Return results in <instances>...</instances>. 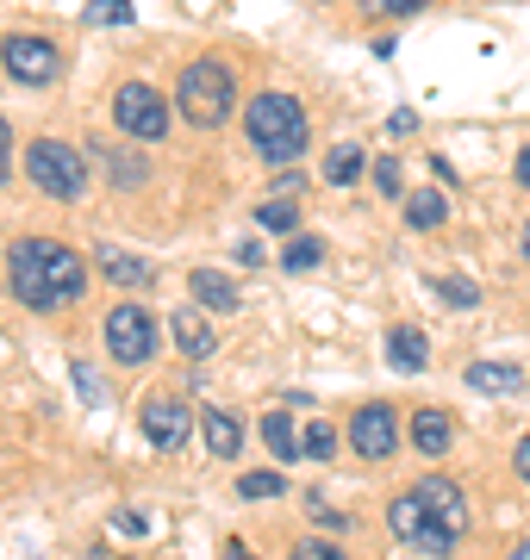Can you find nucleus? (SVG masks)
Instances as JSON below:
<instances>
[{
	"mask_svg": "<svg viewBox=\"0 0 530 560\" xmlns=\"http://www.w3.org/2000/svg\"><path fill=\"white\" fill-rule=\"evenodd\" d=\"M7 287L25 312H57L88 293V261L57 237H20L7 249Z\"/></svg>",
	"mask_w": 530,
	"mask_h": 560,
	"instance_id": "f257e3e1",
	"label": "nucleus"
},
{
	"mask_svg": "<svg viewBox=\"0 0 530 560\" xmlns=\"http://www.w3.org/2000/svg\"><path fill=\"white\" fill-rule=\"evenodd\" d=\"M244 131H250V143H256V156H263L268 168H287V162L312 143V119L293 94H256L250 113H244Z\"/></svg>",
	"mask_w": 530,
	"mask_h": 560,
	"instance_id": "f03ea898",
	"label": "nucleus"
},
{
	"mask_svg": "<svg viewBox=\"0 0 530 560\" xmlns=\"http://www.w3.org/2000/svg\"><path fill=\"white\" fill-rule=\"evenodd\" d=\"M175 106H182L187 125H200V131H219L231 119V106H238V81L224 69L219 57H200L182 69V88H175Z\"/></svg>",
	"mask_w": 530,
	"mask_h": 560,
	"instance_id": "7ed1b4c3",
	"label": "nucleus"
},
{
	"mask_svg": "<svg viewBox=\"0 0 530 560\" xmlns=\"http://www.w3.org/2000/svg\"><path fill=\"white\" fill-rule=\"evenodd\" d=\"M25 175H32V187H38V194H50V200H62V206L88 194L82 150H69V143H57V138H38L32 150H25Z\"/></svg>",
	"mask_w": 530,
	"mask_h": 560,
	"instance_id": "20e7f679",
	"label": "nucleus"
},
{
	"mask_svg": "<svg viewBox=\"0 0 530 560\" xmlns=\"http://www.w3.org/2000/svg\"><path fill=\"white\" fill-rule=\"evenodd\" d=\"M113 119H119L125 138H143V143L169 138V101L150 88V81H119V94H113Z\"/></svg>",
	"mask_w": 530,
	"mask_h": 560,
	"instance_id": "39448f33",
	"label": "nucleus"
},
{
	"mask_svg": "<svg viewBox=\"0 0 530 560\" xmlns=\"http://www.w3.org/2000/svg\"><path fill=\"white\" fill-rule=\"evenodd\" d=\"M106 349H113V361H125V368H143V361L157 355V318H150L143 305H113V312H106Z\"/></svg>",
	"mask_w": 530,
	"mask_h": 560,
	"instance_id": "423d86ee",
	"label": "nucleus"
},
{
	"mask_svg": "<svg viewBox=\"0 0 530 560\" xmlns=\"http://www.w3.org/2000/svg\"><path fill=\"white\" fill-rule=\"evenodd\" d=\"M0 69H13V81L25 88H44V81H57L62 57L50 38H32V32H13V38L0 44Z\"/></svg>",
	"mask_w": 530,
	"mask_h": 560,
	"instance_id": "0eeeda50",
	"label": "nucleus"
},
{
	"mask_svg": "<svg viewBox=\"0 0 530 560\" xmlns=\"http://www.w3.org/2000/svg\"><path fill=\"white\" fill-rule=\"evenodd\" d=\"M349 448L362 460H393V448H400V411L393 405H362L349 418Z\"/></svg>",
	"mask_w": 530,
	"mask_h": 560,
	"instance_id": "6e6552de",
	"label": "nucleus"
},
{
	"mask_svg": "<svg viewBox=\"0 0 530 560\" xmlns=\"http://www.w3.org/2000/svg\"><path fill=\"white\" fill-rule=\"evenodd\" d=\"M418 499H425V529H443V536H469V499H462V486L443 480V474H425L418 480Z\"/></svg>",
	"mask_w": 530,
	"mask_h": 560,
	"instance_id": "1a4fd4ad",
	"label": "nucleus"
},
{
	"mask_svg": "<svg viewBox=\"0 0 530 560\" xmlns=\"http://www.w3.org/2000/svg\"><path fill=\"white\" fill-rule=\"evenodd\" d=\"M138 423H143V436H150V448H163V455H182L187 430H194V418H187L182 399H150Z\"/></svg>",
	"mask_w": 530,
	"mask_h": 560,
	"instance_id": "9d476101",
	"label": "nucleus"
},
{
	"mask_svg": "<svg viewBox=\"0 0 530 560\" xmlns=\"http://www.w3.org/2000/svg\"><path fill=\"white\" fill-rule=\"evenodd\" d=\"M412 442H418V455H425V460L449 455V442H456V423H449V411H437V405H425V411L412 418Z\"/></svg>",
	"mask_w": 530,
	"mask_h": 560,
	"instance_id": "9b49d317",
	"label": "nucleus"
},
{
	"mask_svg": "<svg viewBox=\"0 0 530 560\" xmlns=\"http://www.w3.org/2000/svg\"><path fill=\"white\" fill-rule=\"evenodd\" d=\"M388 361L400 368V374H418V368L430 361L425 330H418V324H393V330H388Z\"/></svg>",
	"mask_w": 530,
	"mask_h": 560,
	"instance_id": "f8f14e48",
	"label": "nucleus"
},
{
	"mask_svg": "<svg viewBox=\"0 0 530 560\" xmlns=\"http://www.w3.org/2000/svg\"><path fill=\"white\" fill-rule=\"evenodd\" d=\"M200 430H206V448H212L219 460L244 455V423L231 418V411H200Z\"/></svg>",
	"mask_w": 530,
	"mask_h": 560,
	"instance_id": "ddd939ff",
	"label": "nucleus"
},
{
	"mask_svg": "<svg viewBox=\"0 0 530 560\" xmlns=\"http://www.w3.org/2000/svg\"><path fill=\"white\" fill-rule=\"evenodd\" d=\"M263 442H268V455H275V467H293V460H300V448H307V436L293 430V418H287V411H268V418H263Z\"/></svg>",
	"mask_w": 530,
	"mask_h": 560,
	"instance_id": "4468645a",
	"label": "nucleus"
},
{
	"mask_svg": "<svg viewBox=\"0 0 530 560\" xmlns=\"http://www.w3.org/2000/svg\"><path fill=\"white\" fill-rule=\"evenodd\" d=\"M425 499H418V486H412V492H400V499L388 504V529L400 541H412V548H418V536H425Z\"/></svg>",
	"mask_w": 530,
	"mask_h": 560,
	"instance_id": "2eb2a0df",
	"label": "nucleus"
},
{
	"mask_svg": "<svg viewBox=\"0 0 530 560\" xmlns=\"http://www.w3.org/2000/svg\"><path fill=\"white\" fill-rule=\"evenodd\" d=\"M175 342H182L187 361H206L219 349V337H212V324H206L200 312H175Z\"/></svg>",
	"mask_w": 530,
	"mask_h": 560,
	"instance_id": "dca6fc26",
	"label": "nucleus"
},
{
	"mask_svg": "<svg viewBox=\"0 0 530 560\" xmlns=\"http://www.w3.org/2000/svg\"><path fill=\"white\" fill-rule=\"evenodd\" d=\"M187 287H194V300H200L206 312H238V287H231L219 268H194V280H187Z\"/></svg>",
	"mask_w": 530,
	"mask_h": 560,
	"instance_id": "f3484780",
	"label": "nucleus"
},
{
	"mask_svg": "<svg viewBox=\"0 0 530 560\" xmlns=\"http://www.w3.org/2000/svg\"><path fill=\"white\" fill-rule=\"evenodd\" d=\"M469 386L474 393H518L525 386V368H511V361H474Z\"/></svg>",
	"mask_w": 530,
	"mask_h": 560,
	"instance_id": "a211bd4d",
	"label": "nucleus"
},
{
	"mask_svg": "<svg viewBox=\"0 0 530 560\" xmlns=\"http://www.w3.org/2000/svg\"><path fill=\"white\" fill-rule=\"evenodd\" d=\"M443 219H449V200L437 194V187H425V194H412V200H406V224H412V231H437Z\"/></svg>",
	"mask_w": 530,
	"mask_h": 560,
	"instance_id": "6ab92c4d",
	"label": "nucleus"
},
{
	"mask_svg": "<svg viewBox=\"0 0 530 560\" xmlns=\"http://www.w3.org/2000/svg\"><path fill=\"white\" fill-rule=\"evenodd\" d=\"M319 261H325V243H319V237H287V249H281L287 275H312Z\"/></svg>",
	"mask_w": 530,
	"mask_h": 560,
	"instance_id": "aec40b11",
	"label": "nucleus"
},
{
	"mask_svg": "<svg viewBox=\"0 0 530 560\" xmlns=\"http://www.w3.org/2000/svg\"><path fill=\"white\" fill-rule=\"evenodd\" d=\"M362 168H368V162H362V150H356V143H337V150L325 156V180H331V187H349Z\"/></svg>",
	"mask_w": 530,
	"mask_h": 560,
	"instance_id": "412c9836",
	"label": "nucleus"
},
{
	"mask_svg": "<svg viewBox=\"0 0 530 560\" xmlns=\"http://www.w3.org/2000/svg\"><path fill=\"white\" fill-rule=\"evenodd\" d=\"M101 268H106V280H113V287H143V280H150V261L119 256V249H106V256H101Z\"/></svg>",
	"mask_w": 530,
	"mask_h": 560,
	"instance_id": "4be33fe9",
	"label": "nucleus"
},
{
	"mask_svg": "<svg viewBox=\"0 0 530 560\" xmlns=\"http://www.w3.org/2000/svg\"><path fill=\"white\" fill-rule=\"evenodd\" d=\"M275 492H287V474H275V467L244 474V480H238V499H275Z\"/></svg>",
	"mask_w": 530,
	"mask_h": 560,
	"instance_id": "5701e85b",
	"label": "nucleus"
},
{
	"mask_svg": "<svg viewBox=\"0 0 530 560\" xmlns=\"http://www.w3.org/2000/svg\"><path fill=\"white\" fill-rule=\"evenodd\" d=\"M437 300H443V305H462V312H469V305H481V287H474L469 275H449V280H437Z\"/></svg>",
	"mask_w": 530,
	"mask_h": 560,
	"instance_id": "b1692460",
	"label": "nucleus"
},
{
	"mask_svg": "<svg viewBox=\"0 0 530 560\" xmlns=\"http://www.w3.org/2000/svg\"><path fill=\"white\" fill-rule=\"evenodd\" d=\"M256 224H263V231H293L300 212H293V200H263L256 206Z\"/></svg>",
	"mask_w": 530,
	"mask_h": 560,
	"instance_id": "393cba45",
	"label": "nucleus"
},
{
	"mask_svg": "<svg viewBox=\"0 0 530 560\" xmlns=\"http://www.w3.org/2000/svg\"><path fill=\"white\" fill-rule=\"evenodd\" d=\"M125 20H138L131 0H88V25H125Z\"/></svg>",
	"mask_w": 530,
	"mask_h": 560,
	"instance_id": "a878e982",
	"label": "nucleus"
},
{
	"mask_svg": "<svg viewBox=\"0 0 530 560\" xmlns=\"http://www.w3.org/2000/svg\"><path fill=\"white\" fill-rule=\"evenodd\" d=\"M375 187H381L388 200H400V194H406V175H400V162H393V156L375 162Z\"/></svg>",
	"mask_w": 530,
	"mask_h": 560,
	"instance_id": "bb28decb",
	"label": "nucleus"
},
{
	"mask_svg": "<svg viewBox=\"0 0 530 560\" xmlns=\"http://www.w3.org/2000/svg\"><path fill=\"white\" fill-rule=\"evenodd\" d=\"M307 455H312V460H331V455H337V430H331V423H312V430H307Z\"/></svg>",
	"mask_w": 530,
	"mask_h": 560,
	"instance_id": "cd10ccee",
	"label": "nucleus"
},
{
	"mask_svg": "<svg viewBox=\"0 0 530 560\" xmlns=\"http://www.w3.org/2000/svg\"><path fill=\"white\" fill-rule=\"evenodd\" d=\"M375 20H400V13H425L430 0H362Z\"/></svg>",
	"mask_w": 530,
	"mask_h": 560,
	"instance_id": "c85d7f7f",
	"label": "nucleus"
},
{
	"mask_svg": "<svg viewBox=\"0 0 530 560\" xmlns=\"http://www.w3.org/2000/svg\"><path fill=\"white\" fill-rule=\"evenodd\" d=\"M113 529H119V536H143V529H150V517H143V511H119V517H113Z\"/></svg>",
	"mask_w": 530,
	"mask_h": 560,
	"instance_id": "c756f323",
	"label": "nucleus"
},
{
	"mask_svg": "<svg viewBox=\"0 0 530 560\" xmlns=\"http://www.w3.org/2000/svg\"><path fill=\"white\" fill-rule=\"evenodd\" d=\"M293 560H344V555H337V548H325V541H300V548H293Z\"/></svg>",
	"mask_w": 530,
	"mask_h": 560,
	"instance_id": "7c9ffc66",
	"label": "nucleus"
},
{
	"mask_svg": "<svg viewBox=\"0 0 530 560\" xmlns=\"http://www.w3.org/2000/svg\"><path fill=\"white\" fill-rule=\"evenodd\" d=\"M76 393H82V399H101V381L88 374V361H76Z\"/></svg>",
	"mask_w": 530,
	"mask_h": 560,
	"instance_id": "2f4dec72",
	"label": "nucleus"
},
{
	"mask_svg": "<svg viewBox=\"0 0 530 560\" xmlns=\"http://www.w3.org/2000/svg\"><path fill=\"white\" fill-rule=\"evenodd\" d=\"M312 523H325V529H344L349 517H337V511H331L325 499H312Z\"/></svg>",
	"mask_w": 530,
	"mask_h": 560,
	"instance_id": "473e14b6",
	"label": "nucleus"
},
{
	"mask_svg": "<svg viewBox=\"0 0 530 560\" xmlns=\"http://www.w3.org/2000/svg\"><path fill=\"white\" fill-rule=\"evenodd\" d=\"M511 467H518V480H530V436L511 448Z\"/></svg>",
	"mask_w": 530,
	"mask_h": 560,
	"instance_id": "72a5a7b5",
	"label": "nucleus"
},
{
	"mask_svg": "<svg viewBox=\"0 0 530 560\" xmlns=\"http://www.w3.org/2000/svg\"><path fill=\"white\" fill-rule=\"evenodd\" d=\"M224 560H256V555H250L244 541H231V548H224Z\"/></svg>",
	"mask_w": 530,
	"mask_h": 560,
	"instance_id": "f704fd0d",
	"label": "nucleus"
},
{
	"mask_svg": "<svg viewBox=\"0 0 530 560\" xmlns=\"http://www.w3.org/2000/svg\"><path fill=\"white\" fill-rule=\"evenodd\" d=\"M518 180L530 187V150H518Z\"/></svg>",
	"mask_w": 530,
	"mask_h": 560,
	"instance_id": "c9c22d12",
	"label": "nucleus"
},
{
	"mask_svg": "<svg viewBox=\"0 0 530 560\" xmlns=\"http://www.w3.org/2000/svg\"><path fill=\"white\" fill-rule=\"evenodd\" d=\"M0 175H7V119H0Z\"/></svg>",
	"mask_w": 530,
	"mask_h": 560,
	"instance_id": "e433bc0d",
	"label": "nucleus"
},
{
	"mask_svg": "<svg viewBox=\"0 0 530 560\" xmlns=\"http://www.w3.org/2000/svg\"><path fill=\"white\" fill-rule=\"evenodd\" d=\"M525 256H530V224H525Z\"/></svg>",
	"mask_w": 530,
	"mask_h": 560,
	"instance_id": "4c0bfd02",
	"label": "nucleus"
}]
</instances>
